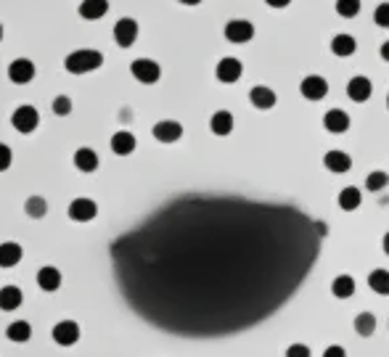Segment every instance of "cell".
Wrapping results in <instances>:
<instances>
[{
	"label": "cell",
	"instance_id": "33",
	"mask_svg": "<svg viewBox=\"0 0 389 357\" xmlns=\"http://www.w3.org/2000/svg\"><path fill=\"white\" fill-rule=\"evenodd\" d=\"M373 21H376L379 27L389 30V3H381V6L376 8V14H373Z\"/></svg>",
	"mask_w": 389,
	"mask_h": 357
},
{
	"label": "cell",
	"instance_id": "35",
	"mask_svg": "<svg viewBox=\"0 0 389 357\" xmlns=\"http://www.w3.org/2000/svg\"><path fill=\"white\" fill-rule=\"evenodd\" d=\"M286 357H313V352H310V347H305V344H291L286 349Z\"/></svg>",
	"mask_w": 389,
	"mask_h": 357
},
{
	"label": "cell",
	"instance_id": "22",
	"mask_svg": "<svg viewBox=\"0 0 389 357\" xmlns=\"http://www.w3.org/2000/svg\"><path fill=\"white\" fill-rule=\"evenodd\" d=\"M21 246L14 244V241H6V244H0V268H17L19 262H21Z\"/></svg>",
	"mask_w": 389,
	"mask_h": 357
},
{
	"label": "cell",
	"instance_id": "30",
	"mask_svg": "<svg viewBox=\"0 0 389 357\" xmlns=\"http://www.w3.org/2000/svg\"><path fill=\"white\" fill-rule=\"evenodd\" d=\"M387 186H389V175H387V172L376 170V172H371V175L366 177V188H368V191H384Z\"/></svg>",
	"mask_w": 389,
	"mask_h": 357
},
{
	"label": "cell",
	"instance_id": "24",
	"mask_svg": "<svg viewBox=\"0 0 389 357\" xmlns=\"http://www.w3.org/2000/svg\"><path fill=\"white\" fill-rule=\"evenodd\" d=\"M6 336L14 341V344H27L32 339V325L27 321H14V323L6 328Z\"/></svg>",
	"mask_w": 389,
	"mask_h": 357
},
{
	"label": "cell",
	"instance_id": "9",
	"mask_svg": "<svg viewBox=\"0 0 389 357\" xmlns=\"http://www.w3.org/2000/svg\"><path fill=\"white\" fill-rule=\"evenodd\" d=\"M77 339H80V325L74 321H61V323L53 325V341L59 347H72V344H77Z\"/></svg>",
	"mask_w": 389,
	"mask_h": 357
},
{
	"label": "cell",
	"instance_id": "21",
	"mask_svg": "<svg viewBox=\"0 0 389 357\" xmlns=\"http://www.w3.org/2000/svg\"><path fill=\"white\" fill-rule=\"evenodd\" d=\"M37 286L43 291H59L61 289V272L56 270V268H40L37 270Z\"/></svg>",
	"mask_w": 389,
	"mask_h": 357
},
{
	"label": "cell",
	"instance_id": "39",
	"mask_svg": "<svg viewBox=\"0 0 389 357\" xmlns=\"http://www.w3.org/2000/svg\"><path fill=\"white\" fill-rule=\"evenodd\" d=\"M381 246H384V255H389V233L384 236V241H381Z\"/></svg>",
	"mask_w": 389,
	"mask_h": 357
},
{
	"label": "cell",
	"instance_id": "11",
	"mask_svg": "<svg viewBox=\"0 0 389 357\" xmlns=\"http://www.w3.org/2000/svg\"><path fill=\"white\" fill-rule=\"evenodd\" d=\"M241 72H244V67H241V61L238 58H222L220 64H218V69H215V74H218V80L220 83H225V85H231V83H238L241 80Z\"/></svg>",
	"mask_w": 389,
	"mask_h": 357
},
{
	"label": "cell",
	"instance_id": "38",
	"mask_svg": "<svg viewBox=\"0 0 389 357\" xmlns=\"http://www.w3.org/2000/svg\"><path fill=\"white\" fill-rule=\"evenodd\" d=\"M381 58H384V61H389V40L384 43V45H381Z\"/></svg>",
	"mask_w": 389,
	"mask_h": 357
},
{
	"label": "cell",
	"instance_id": "26",
	"mask_svg": "<svg viewBox=\"0 0 389 357\" xmlns=\"http://www.w3.org/2000/svg\"><path fill=\"white\" fill-rule=\"evenodd\" d=\"M331 291H334L337 299H350L355 294V278L353 275H337L331 281Z\"/></svg>",
	"mask_w": 389,
	"mask_h": 357
},
{
	"label": "cell",
	"instance_id": "6",
	"mask_svg": "<svg viewBox=\"0 0 389 357\" xmlns=\"http://www.w3.org/2000/svg\"><path fill=\"white\" fill-rule=\"evenodd\" d=\"M96 215H98V204H96L93 199L80 196V199H74V202L69 204V217L74 222H90V220H96Z\"/></svg>",
	"mask_w": 389,
	"mask_h": 357
},
{
	"label": "cell",
	"instance_id": "5",
	"mask_svg": "<svg viewBox=\"0 0 389 357\" xmlns=\"http://www.w3.org/2000/svg\"><path fill=\"white\" fill-rule=\"evenodd\" d=\"M138 40V21L136 19H119L117 24H114V43H117L119 48H130V45H136Z\"/></svg>",
	"mask_w": 389,
	"mask_h": 357
},
{
	"label": "cell",
	"instance_id": "40",
	"mask_svg": "<svg viewBox=\"0 0 389 357\" xmlns=\"http://www.w3.org/2000/svg\"><path fill=\"white\" fill-rule=\"evenodd\" d=\"M178 3H183V6H199L202 0H178Z\"/></svg>",
	"mask_w": 389,
	"mask_h": 357
},
{
	"label": "cell",
	"instance_id": "41",
	"mask_svg": "<svg viewBox=\"0 0 389 357\" xmlns=\"http://www.w3.org/2000/svg\"><path fill=\"white\" fill-rule=\"evenodd\" d=\"M0 40H3V24H0Z\"/></svg>",
	"mask_w": 389,
	"mask_h": 357
},
{
	"label": "cell",
	"instance_id": "12",
	"mask_svg": "<svg viewBox=\"0 0 389 357\" xmlns=\"http://www.w3.org/2000/svg\"><path fill=\"white\" fill-rule=\"evenodd\" d=\"M323 127H326L328 133H334V136H341V133L350 130V114L341 111V109H331V111H326V117H323Z\"/></svg>",
	"mask_w": 389,
	"mask_h": 357
},
{
	"label": "cell",
	"instance_id": "37",
	"mask_svg": "<svg viewBox=\"0 0 389 357\" xmlns=\"http://www.w3.org/2000/svg\"><path fill=\"white\" fill-rule=\"evenodd\" d=\"M265 3H268L271 8H286L291 0H265Z\"/></svg>",
	"mask_w": 389,
	"mask_h": 357
},
{
	"label": "cell",
	"instance_id": "25",
	"mask_svg": "<svg viewBox=\"0 0 389 357\" xmlns=\"http://www.w3.org/2000/svg\"><path fill=\"white\" fill-rule=\"evenodd\" d=\"M360 204H363V193H360V188L347 186L339 191V206H341L344 212H353V209H357Z\"/></svg>",
	"mask_w": 389,
	"mask_h": 357
},
{
	"label": "cell",
	"instance_id": "34",
	"mask_svg": "<svg viewBox=\"0 0 389 357\" xmlns=\"http://www.w3.org/2000/svg\"><path fill=\"white\" fill-rule=\"evenodd\" d=\"M11 162H14V151H11V146L0 143V172L8 170V167H11Z\"/></svg>",
	"mask_w": 389,
	"mask_h": 357
},
{
	"label": "cell",
	"instance_id": "2",
	"mask_svg": "<svg viewBox=\"0 0 389 357\" xmlns=\"http://www.w3.org/2000/svg\"><path fill=\"white\" fill-rule=\"evenodd\" d=\"M11 125H14V130H17V133L30 136V133L37 130V125H40V114H37V109H34V106L24 103V106H19L17 111L11 114Z\"/></svg>",
	"mask_w": 389,
	"mask_h": 357
},
{
	"label": "cell",
	"instance_id": "36",
	"mask_svg": "<svg viewBox=\"0 0 389 357\" xmlns=\"http://www.w3.org/2000/svg\"><path fill=\"white\" fill-rule=\"evenodd\" d=\"M323 357H347V352H344V347H339V344H331L326 352H323Z\"/></svg>",
	"mask_w": 389,
	"mask_h": 357
},
{
	"label": "cell",
	"instance_id": "20",
	"mask_svg": "<svg viewBox=\"0 0 389 357\" xmlns=\"http://www.w3.org/2000/svg\"><path fill=\"white\" fill-rule=\"evenodd\" d=\"M106 11H109V0H83L80 3V17L87 19V21L103 19Z\"/></svg>",
	"mask_w": 389,
	"mask_h": 357
},
{
	"label": "cell",
	"instance_id": "19",
	"mask_svg": "<svg viewBox=\"0 0 389 357\" xmlns=\"http://www.w3.org/2000/svg\"><path fill=\"white\" fill-rule=\"evenodd\" d=\"M74 167L80 172H96L98 170V153L93 151V149H87V146L77 149L74 151Z\"/></svg>",
	"mask_w": 389,
	"mask_h": 357
},
{
	"label": "cell",
	"instance_id": "1",
	"mask_svg": "<svg viewBox=\"0 0 389 357\" xmlns=\"http://www.w3.org/2000/svg\"><path fill=\"white\" fill-rule=\"evenodd\" d=\"M103 64V56L93 48H80V51H72L64 58V67L72 74H87V72H96Z\"/></svg>",
	"mask_w": 389,
	"mask_h": 357
},
{
	"label": "cell",
	"instance_id": "29",
	"mask_svg": "<svg viewBox=\"0 0 389 357\" xmlns=\"http://www.w3.org/2000/svg\"><path fill=\"white\" fill-rule=\"evenodd\" d=\"M355 331L360 336H373V331H376V315L373 312H360L355 318Z\"/></svg>",
	"mask_w": 389,
	"mask_h": 357
},
{
	"label": "cell",
	"instance_id": "14",
	"mask_svg": "<svg viewBox=\"0 0 389 357\" xmlns=\"http://www.w3.org/2000/svg\"><path fill=\"white\" fill-rule=\"evenodd\" d=\"M249 101H252L254 109H260V111H268L275 106V93H273L268 85H254L249 90Z\"/></svg>",
	"mask_w": 389,
	"mask_h": 357
},
{
	"label": "cell",
	"instance_id": "13",
	"mask_svg": "<svg viewBox=\"0 0 389 357\" xmlns=\"http://www.w3.org/2000/svg\"><path fill=\"white\" fill-rule=\"evenodd\" d=\"M371 93H373V85L368 77H353V80L347 83V96L357 103H366L371 98Z\"/></svg>",
	"mask_w": 389,
	"mask_h": 357
},
{
	"label": "cell",
	"instance_id": "27",
	"mask_svg": "<svg viewBox=\"0 0 389 357\" xmlns=\"http://www.w3.org/2000/svg\"><path fill=\"white\" fill-rule=\"evenodd\" d=\"M368 286H371L376 294L387 296V294H389V270H384V268L371 270V275H368Z\"/></svg>",
	"mask_w": 389,
	"mask_h": 357
},
{
	"label": "cell",
	"instance_id": "32",
	"mask_svg": "<svg viewBox=\"0 0 389 357\" xmlns=\"http://www.w3.org/2000/svg\"><path fill=\"white\" fill-rule=\"evenodd\" d=\"M53 114H56V117L72 114V98H69V96H59V98L53 101Z\"/></svg>",
	"mask_w": 389,
	"mask_h": 357
},
{
	"label": "cell",
	"instance_id": "28",
	"mask_svg": "<svg viewBox=\"0 0 389 357\" xmlns=\"http://www.w3.org/2000/svg\"><path fill=\"white\" fill-rule=\"evenodd\" d=\"M24 212H27L32 220H40V217L48 215V202H45L43 196H30L27 204H24Z\"/></svg>",
	"mask_w": 389,
	"mask_h": 357
},
{
	"label": "cell",
	"instance_id": "4",
	"mask_svg": "<svg viewBox=\"0 0 389 357\" xmlns=\"http://www.w3.org/2000/svg\"><path fill=\"white\" fill-rule=\"evenodd\" d=\"M252 37H254V27H252V21H246V19H231V21L225 24V40H228V43L241 45V43H249Z\"/></svg>",
	"mask_w": 389,
	"mask_h": 357
},
{
	"label": "cell",
	"instance_id": "16",
	"mask_svg": "<svg viewBox=\"0 0 389 357\" xmlns=\"http://www.w3.org/2000/svg\"><path fill=\"white\" fill-rule=\"evenodd\" d=\"M233 125H236V122H233V114L225 111V109H222V111H215L212 119H209V130L220 138L231 136V133H233Z\"/></svg>",
	"mask_w": 389,
	"mask_h": 357
},
{
	"label": "cell",
	"instance_id": "18",
	"mask_svg": "<svg viewBox=\"0 0 389 357\" xmlns=\"http://www.w3.org/2000/svg\"><path fill=\"white\" fill-rule=\"evenodd\" d=\"M21 302H24V294L19 286H3L0 289V310L3 312H14L21 307Z\"/></svg>",
	"mask_w": 389,
	"mask_h": 357
},
{
	"label": "cell",
	"instance_id": "23",
	"mask_svg": "<svg viewBox=\"0 0 389 357\" xmlns=\"http://www.w3.org/2000/svg\"><path fill=\"white\" fill-rule=\"evenodd\" d=\"M355 51H357V43L353 34H337L331 40V53L339 56V58H347V56H353Z\"/></svg>",
	"mask_w": 389,
	"mask_h": 357
},
{
	"label": "cell",
	"instance_id": "7",
	"mask_svg": "<svg viewBox=\"0 0 389 357\" xmlns=\"http://www.w3.org/2000/svg\"><path fill=\"white\" fill-rule=\"evenodd\" d=\"M8 80L14 85H27L34 80V64L30 58H17L8 64Z\"/></svg>",
	"mask_w": 389,
	"mask_h": 357
},
{
	"label": "cell",
	"instance_id": "17",
	"mask_svg": "<svg viewBox=\"0 0 389 357\" xmlns=\"http://www.w3.org/2000/svg\"><path fill=\"white\" fill-rule=\"evenodd\" d=\"M112 151L117 153V156H130V153L136 151V136L127 133V130L114 133L112 136Z\"/></svg>",
	"mask_w": 389,
	"mask_h": 357
},
{
	"label": "cell",
	"instance_id": "15",
	"mask_svg": "<svg viewBox=\"0 0 389 357\" xmlns=\"http://www.w3.org/2000/svg\"><path fill=\"white\" fill-rule=\"evenodd\" d=\"M323 164H326V170L337 172V175H344V172H350V167H353V159H350V153L334 149V151H328L323 156Z\"/></svg>",
	"mask_w": 389,
	"mask_h": 357
},
{
	"label": "cell",
	"instance_id": "42",
	"mask_svg": "<svg viewBox=\"0 0 389 357\" xmlns=\"http://www.w3.org/2000/svg\"><path fill=\"white\" fill-rule=\"evenodd\" d=\"M387 109H389V96H387Z\"/></svg>",
	"mask_w": 389,
	"mask_h": 357
},
{
	"label": "cell",
	"instance_id": "31",
	"mask_svg": "<svg viewBox=\"0 0 389 357\" xmlns=\"http://www.w3.org/2000/svg\"><path fill=\"white\" fill-rule=\"evenodd\" d=\"M337 14L344 19H353L360 14V0H337Z\"/></svg>",
	"mask_w": 389,
	"mask_h": 357
},
{
	"label": "cell",
	"instance_id": "3",
	"mask_svg": "<svg viewBox=\"0 0 389 357\" xmlns=\"http://www.w3.org/2000/svg\"><path fill=\"white\" fill-rule=\"evenodd\" d=\"M130 72H133V77L138 83H143V85H154L162 77V67L156 61H151V58H136Z\"/></svg>",
	"mask_w": 389,
	"mask_h": 357
},
{
	"label": "cell",
	"instance_id": "8",
	"mask_svg": "<svg viewBox=\"0 0 389 357\" xmlns=\"http://www.w3.org/2000/svg\"><path fill=\"white\" fill-rule=\"evenodd\" d=\"M299 93L305 96L307 101H321V98H326V93H328V83L323 80L321 74H310V77L302 80Z\"/></svg>",
	"mask_w": 389,
	"mask_h": 357
},
{
	"label": "cell",
	"instance_id": "10",
	"mask_svg": "<svg viewBox=\"0 0 389 357\" xmlns=\"http://www.w3.org/2000/svg\"><path fill=\"white\" fill-rule=\"evenodd\" d=\"M180 136H183V125L175 119H162L154 125V138L159 143H175V140H180Z\"/></svg>",
	"mask_w": 389,
	"mask_h": 357
}]
</instances>
